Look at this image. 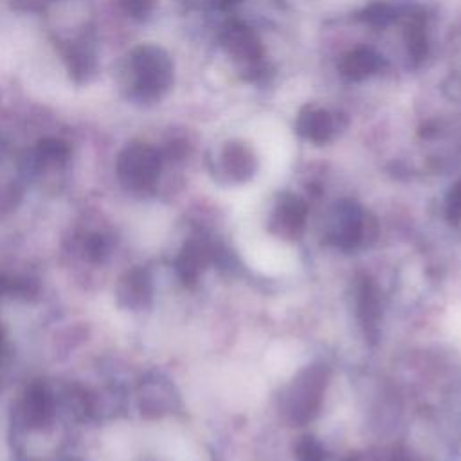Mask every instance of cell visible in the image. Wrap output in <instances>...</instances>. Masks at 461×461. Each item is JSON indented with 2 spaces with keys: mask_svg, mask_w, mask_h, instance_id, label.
I'll return each mask as SVG.
<instances>
[{
  "mask_svg": "<svg viewBox=\"0 0 461 461\" xmlns=\"http://www.w3.org/2000/svg\"><path fill=\"white\" fill-rule=\"evenodd\" d=\"M133 94L140 99H158L173 81L169 56L155 45H142L130 58Z\"/></svg>",
  "mask_w": 461,
  "mask_h": 461,
  "instance_id": "obj_1",
  "label": "cell"
},
{
  "mask_svg": "<svg viewBox=\"0 0 461 461\" xmlns=\"http://www.w3.org/2000/svg\"><path fill=\"white\" fill-rule=\"evenodd\" d=\"M295 131L315 144L331 140L339 131V117L324 108L308 104L304 106L295 121Z\"/></svg>",
  "mask_w": 461,
  "mask_h": 461,
  "instance_id": "obj_3",
  "label": "cell"
},
{
  "mask_svg": "<svg viewBox=\"0 0 461 461\" xmlns=\"http://www.w3.org/2000/svg\"><path fill=\"white\" fill-rule=\"evenodd\" d=\"M241 0H220V5L221 7H232V5H236V4H240Z\"/></svg>",
  "mask_w": 461,
  "mask_h": 461,
  "instance_id": "obj_8",
  "label": "cell"
},
{
  "mask_svg": "<svg viewBox=\"0 0 461 461\" xmlns=\"http://www.w3.org/2000/svg\"><path fill=\"white\" fill-rule=\"evenodd\" d=\"M221 41L229 56L241 65L247 79L252 81L265 76L263 47L259 38L249 25L241 22L227 23L221 34Z\"/></svg>",
  "mask_w": 461,
  "mask_h": 461,
  "instance_id": "obj_2",
  "label": "cell"
},
{
  "mask_svg": "<svg viewBox=\"0 0 461 461\" xmlns=\"http://www.w3.org/2000/svg\"><path fill=\"white\" fill-rule=\"evenodd\" d=\"M221 164L227 175H230L236 180H243L252 175L256 160H254L252 149L247 144L234 140V142H227V146L223 148Z\"/></svg>",
  "mask_w": 461,
  "mask_h": 461,
  "instance_id": "obj_5",
  "label": "cell"
},
{
  "mask_svg": "<svg viewBox=\"0 0 461 461\" xmlns=\"http://www.w3.org/2000/svg\"><path fill=\"white\" fill-rule=\"evenodd\" d=\"M384 65L380 54L371 49L360 47L346 52L339 61V72L349 81H362L373 74H376Z\"/></svg>",
  "mask_w": 461,
  "mask_h": 461,
  "instance_id": "obj_4",
  "label": "cell"
},
{
  "mask_svg": "<svg viewBox=\"0 0 461 461\" xmlns=\"http://www.w3.org/2000/svg\"><path fill=\"white\" fill-rule=\"evenodd\" d=\"M405 41H407L409 59L412 61L414 67L420 65L425 59L427 49H429L423 16H411L409 25H407V32H405Z\"/></svg>",
  "mask_w": 461,
  "mask_h": 461,
  "instance_id": "obj_6",
  "label": "cell"
},
{
  "mask_svg": "<svg viewBox=\"0 0 461 461\" xmlns=\"http://www.w3.org/2000/svg\"><path fill=\"white\" fill-rule=\"evenodd\" d=\"M360 18L373 25V27H385L389 25L396 14H394V7L389 5V4H384V2H376V4H371L369 7H366L362 13H360Z\"/></svg>",
  "mask_w": 461,
  "mask_h": 461,
  "instance_id": "obj_7",
  "label": "cell"
}]
</instances>
